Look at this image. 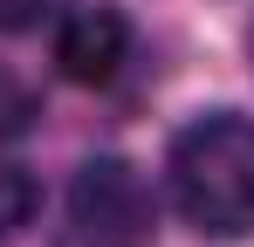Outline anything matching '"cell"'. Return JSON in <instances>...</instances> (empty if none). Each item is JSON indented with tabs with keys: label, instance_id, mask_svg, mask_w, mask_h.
<instances>
[{
	"label": "cell",
	"instance_id": "6da1fadb",
	"mask_svg": "<svg viewBox=\"0 0 254 247\" xmlns=\"http://www.w3.org/2000/svg\"><path fill=\"white\" fill-rule=\"evenodd\" d=\"M165 185L192 234H206V241L254 234V117L213 110V117L186 124L172 137Z\"/></svg>",
	"mask_w": 254,
	"mask_h": 247
},
{
	"label": "cell",
	"instance_id": "7a4b0ae2",
	"mask_svg": "<svg viewBox=\"0 0 254 247\" xmlns=\"http://www.w3.org/2000/svg\"><path fill=\"white\" fill-rule=\"evenodd\" d=\"M69 247H151V185L124 158H89L69 185Z\"/></svg>",
	"mask_w": 254,
	"mask_h": 247
},
{
	"label": "cell",
	"instance_id": "3957f363",
	"mask_svg": "<svg viewBox=\"0 0 254 247\" xmlns=\"http://www.w3.org/2000/svg\"><path fill=\"white\" fill-rule=\"evenodd\" d=\"M130 62V21L117 7H76L55 28V69L83 89H110Z\"/></svg>",
	"mask_w": 254,
	"mask_h": 247
},
{
	"label": "cell",
	"instance_id": "277c9868",
	"mask_svg": "<svg viewBox=\"0 0 254 247\" xmlns=\"http://www.w3.org/2000/svg\"><path fill=\"white\" fill-rule=\"evenodd\" d=\"M35 206H42L35 172H21V165H7V158H0V241H14V234L35 220Z\"/></svg>",
	"mask_w": 254,
	"mask_h": 247
},
{
	"label": "cell",
	"instance_id": "5b68a950",
	"mask_svg": "<svg viewBox=\"0 0 254 247\" xmlns=\"http://www.w3.org/2000/svg\"><path fill=\"white\" fill-rule=\"evenodd\" d=\"M28 130H35V89L14 76V69H0V151L14 137H28Z\"/></svg>",
	"mask_w": 254,
	"mask_h": 247
},
{
	"label": "cell",
	"instance_id": "8992f818",
	"mask_svg": "<svg viewBox=\"0 0 254 247\" xmlns=\"http://www.w3.org/2000/svg\"><path fill=\"white\" fill-rule=\"evenodd\" d=\"M62 14V0H0V35H28Z\"/></svg>",
	"mask_w": 254,
	"mask_h": 247
}]
</instances>
